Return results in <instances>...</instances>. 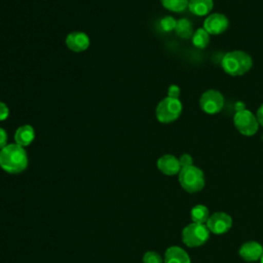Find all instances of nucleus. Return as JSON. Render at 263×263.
<instances>
[{
  "label": "nucleus",
  "mask_w": 263,
  "mask_h": 263,
  "mask_svg": "<svg viewBox=\"0 0 263 263\" xmlns=\"http://www.w3.org/2000/svg\"><path fill=\"white\" fill-rule=\"evenodd\" d=\"M0 166L8 174H20L28 166V155L24 147L8 144L0 150Z\"/></svg>",
  "instance_id": "f257e3e1"
},
{
  "label": "nucleus",
  "mask_w": 263,
  "mask_h": 263,
  "mask_svg": "<svg viewBox=\"0 0 263 263\" xmlns=\"http://www.w3.org/2000/svg\"><path fill=\"white\" fill-rule=\"evenodd\" d=\"M252 58L242 50H233L227 52L223 59L221 66L223 70L231 76H240L250 71L252 68Z\"/></svg>",
  "instance_id": "f03ea898"
},
{
  "label": "nucleus",
  "mask_w": 263,
  "mask_h": 263,
  "mask_svg": "<svg viewBox=\"0 0 263 263\" xmlns=\"http://www.w3.org/2000/svg\"><path fill=\"white\" fill-rule=\"evenodd\" d=\"M178 175L180 185L185 191L189 193L198 192L204 186V175L202 171L197 166L190 165L182 167Z\"/></svg>",
  "instance_id": "7ed1b4c3"
},
{
  "label": "nucleus",
  "mask_w": 263,
  "mask_h": 263,
  "mask_svg": "<svg viewBox=\"0 0 263 263\" xmlns=\"http://www.w3.org/2000/svg\"><path fill=\"white\" fill-rule=\"evenodd\" d=\"M182 109V103L179 99L166 97L156 107V118L161 123H171L179 118Z\"/></svg>",
  "instance_id": "20e7f679"
},
{
  "label": "nucleus",
  "mask_w": 263,
  "mask_h": 263,
  "mask_svg": "<svg viewBox=\"0 0 263 263\" xmlns=\"http://www.w3.org/2000/svg\"><path fill=\"white\" fill-rule=\"evenodd\" d=\"M210 237V230L205 224L191 223L187 225L182 231L183 242L190 248L200 247L208 241Z\"/></svg>",
  "instance_id": "39448f33"
},
{
  "label": "nucleus",
  "mask_w": 263,
  "mask_h": 263,
  "mask_svg": "<svg viewBox=\"0 0 263 263\" xmlns=\"http://www.w3.org/2000/svg\"><path fill=\"white\" fill-rule=\"evenodd\" d=\"M233 122L236 129L241 135L248 137L255 135L259 128L257 117H255V115L247 109L236 112L233 117Z\"/></svg>",
  "instance_id": "423d86ee"
},
{
  "label": "nucleus",
  "mask_w": 263,
  "mask_h": 263,
  "mask_svg": "<svg viewBox=\"0 0 263 263\" xmlns=\"http://www.w3.org/2000/svg\"><path fill=\"white\" fill-rule=\"evenodd\" d=\"M224 105V98L222 93L215 89L204 91L199 99V106L201 110L208 114L219 113Z\"/></svg>",
  "instance_id": "0eeeda50"
},
{
  "label": "nucleus",
  "mask_w": 263,
  "mask_h": 263,
  "mask_svg": "<svg viewBox=\"0 0 263 263\" xmlns=\"http://www.w3.org/2000/svg\"><path fill=\"white\" fill-rule=\"evenodd\" d=\"M206 227L214 234H224L232 226V218L224 212H216L210 216Z\"/></svg>",
  "instance_id": "6e6552de"
},
{
  "label": "nucleus",
  "mask_w": 263,
  "mask_h": 263,
  "mask_svg": "<svg viewBox=\"0 0 263 263\" xmlns=\"http://www.w3.org/2000/svg\"><path fill=\"white\" fill-rule=\"evenodd\" d=\"M228 18L222 13H213L209 15L203 22V29L212 35H219L224 33L228 28Z\"/></svg>",
  "instance_id": "1a4fd4ad"
},
{
  "label": "nucleus",
  "mask_w": 263,
  "mask_h": 263,
  "mask_svg": "<svg viewBox=\"0 0 263 263\" xmlns=\"http://www.w3.org/2000/svg\"><path fill=\"white\" fill-rule=\"evenodd\" d=\"M89 44V37L83 32H72L66 37L67 47L75 52H80L87 49Z\"/></svg>",
  "instance_id": "9d476101"
},
{
  "label": "nucleus",
  "mask_w": 263,
  "mask_h": 263,
  "mask_svg": "<svg viewBox=\"0 0 263 263\" xmlns=\"http://www.w3.org/2000/svg\"><path fill=\"white\" fill-rule=\"evenodd\" d=\"M157 167L162 174L166 176L177 175L181 171L179 159L172 154H165L159 157L157 160Z\"/></svg>",
  "instance_id": "9b49d317"
},
{
  "label": "nucleus",
  "mask_w": 263,
  "mask_h": 263,
  "mask_svg": "<svg viewBox=\"0 0 263 263\" xmlns=\"http://www.w3.org/2000/svg\"><path fill=\"white\" fill-rule=\"evenodd\" d=\"M238 253L245 261L253 262L261 259L263 254V247L257 241H248L240 247Z\"/></svg>",
  "instance_id": "f8f14e48"
},
{
  "label": "nucleus",
  "mask_w": 263,
  "mask_h": 263,
  "mask_svg": "<svg viewBox=\"0 0 263 263\" xmlns=\"http://www.w3.org/2000/svg\"><path fill=\"white\" fill-rule=\"evenodd\" d=\"M164 263H191V260L185 250L173 246L165 251Z\"/></svg>",
  "instance_id": "ddd939ff"
},
{
  "label": "nucleus",
  "mask_w": 263,
  "mask_h": 263,
  "mask_svg": "<svg viewBox=\"0 0 263 263\" xmlns=\"http://www.w3.org/2000/svg\"><path fill=\"white\" fill-rule=\"evenodd\" d=\"M34 138H35L34 128L29 124H25V125L20 126L16 129L15 134H14L15 144H17L22 147L29 146L33 142Z\"/></svg>",
  "instance_id": "4468645a"
},
{
  "label": "nucleus",
  "mask_w": 263,
  "mask_h": 263,
  "mask_svg": "<svg viewBox=\"0 0 263 263\" xmlns=\"http://www.w3.org/2000/svg\"><path fill=\"white\" fill-rule=\"evenodd\" d=\"M213 0H189L188 8L195 15H205L213 9Z\"/></svg>",
  "instance_id": "2eb2a0df"
},
{
  "label": "nucleus",
  "mask_w": 263,
  "mask_h": 263,
  "mask_svg": "<svg viewBox=\"0 0 263 263\" xmlns=\"http://www.w3.org/2000/svg\"><path fill=\"white\" fill-rule=\"evenodd\" d=\"M210 216L211 215L209 209L203 204H196L191 210V220L193 221V223L206 224Z\"/></svg>",
  "instance_id": "dca6fc26"
},
{
  "label": "nucleus",
  "mask_w": 263,
  "mask_h": 263,
  "mask_svg": "<svg viewBox=\"0 0 263 263\" xmlns=\"http://www.w3.org/2000/svg\"><path fill=\"white\" fill-rule=\"evenodd\" d=\"M175 32L178 37L183 39H188L190 37L192 38V35L194 33L192 24L187 18H180L179 21H177Z\"/></svg>",
  "instance_id": "f3484780"
},
{
  "label": "nucleus",
  "mask_w": 263,
  "mask_h": 263,
  "mask_svg": "<svg viewBox=\"0 0 263 263\" xmlns=\"http://www.w3.org/2000/svg\"><path fill=\"white\" fill-rule=\"evenodd\" d=\"M210 42V34L203 29H197L192 35V43L197 48H205Z\"/></svg>",
  "instance_id": "a211bd4d"
},
{
  "label": "nucleus",
  "mask_w": 263,
  "mask_h": 263,
  "mask_svg": "<svg viewBox=\"0 0 263 263\" xmlns=\"http://www.w3.org/2000/svg\"><path fill=\"white\" fill-rule=\"evenodd\" d=\"M162 6L174 12L184 11L189 4V0H160Z\"/></svg>",
  "instance_id": "6ab92c4d"
},
{
  "label": "nucleus",
  "mask_w": 263,
  "mask_h": 263,
  "mask_svg": "<svg viewBox=\"0 0 263 263\" xmlns=\"http://www.w3.org/2000/svg\"><path fill=\"white\" fill-rule=\"evenodd\" d=\"M161 29L165 32H171L176 29L177 21L173 16H165L160 21Z\"/></svg>",
  "instance_id": "aec40b11"
},
{
  "label": "nucleus",
  "mask_w": 263,
  "mask_h": 263,
  "mask_svg": "<svg viewBox=\"0 0 263 263\" xmlns=\"http://www.w3.org/2000/svg\"><path fill=\"white\" fill-rule=\"evenodd\" d=\"M143 263H163L160 255L154 251L146 252L143 256Z\"/></svg>",
  "instance_id": "412c9836"
},
{
  "label": "nucleus",
  "mask_w": 263,
  "mask_h": 263,
  "mask_svg": "<svg viewBox=\"0 0 263 263\" xmlns=\"http://www.w3.org/2000/svg\"><path fill=\"white\" fill-rule=\"evenodd\" d=\"M179 162H180L181 168H182V167H186V166L193 165V159H192L191 155H189V154H187V153L181 155V157L179 158Z\"/></svg>",
  "instance_id": "4be33fe9"
},
{
  "label": "nucleus",
  "mask_w": 263,
  "mask_h": 263,
  "mask_svg": "<svg viewBox=\"0 0 263 263\" xmlns=\"http://www.w3.org/2000/svg\"><path fill=\"white\" fill-rule=\"evenodd\" d=\"M180 92H181L180 87L176 84H172L167 89V97L173 98V99H179Z\"/></svg>",
  "instance_id": "5701e85b"
},
{
  "label": "nucleus",
  "mask_w": 263,
  "mask_h": 263,
  "mask_svg": "<svg viewBox=\"0 0 263 263\" xmlns=\"http://www.w3.org/2000/svg\"><path fill=\"white\" fill-rule=\"evenodd\" d=\"M9 115V109L5 103L0 101V121L5 120Z\"/></svg>",
  "instance_id": "b1692460"
},
{
  "label": "nucleus",
  "mask_w": 263,
  "mask_h": 263,
  "mask_svg": "<svg viewBox=\"0 0 263 263\" xmlns=\"http://www.w3.org/2000/svg\"><path fill=\"white\" fill-rule=\"evenodd\" d=\"M7 145V133L0 127V150H2Z\"/></svg>",
  "instance_id": "393cba45"
},
{
  "label": "nucleus",
  "mask_w": 263,
  "mask_h": 263,
  "mask_svg": "<svg viewBox=\"0 0 263 263\" xmlns=\"http://www.w3.org/2000/svg\"><path fill=\"white\" fill-rule=\"evenodd\" d=\"M256 117H257V120H258L259 124L263 126V104L259 107V109L257 111V116Z\"/></svg>",
  "instance_id": "a878e982"
},
{
  "label": "nucleus",
  "mask_w": 263,
  "mask_h": 263,
  "mask_svg": "<svg viewBox=\"0 0 263 263\" xmlns=\"http://www.w3.org/2000/svg\"><path fill=\"white\" fill-rule=\"evenodd\" d=\"M234 108H235V111H236V112H238V111H242V110H245V109H246V106H245V104H243L242 102H237V103L235 104Z\"/></svg>",
  "instance_id": "bb28decb"
},
{
  "label": "nucleus",
  "mask_w": 263,
  "mask_h": 263,
  "mask_svg": "<svg viewBox=\"0 0 263 263\" xmlns=\"http://www.w3.org/2000/svg\"><path fill=\"white\" fill-rule=\"evenodd\" d=\"M260 263H263V254L261 256V259H260Z\"/></svg>",
  "instance_id": "cd10ccee"
},
{
  "label": "nucleus",
  "mask_w": 263,
  "mask_h": 263,
  "mask_svg": "<svg viewBox=\"0 0 263 263\" xmlns=\"http://www.w3.org/2000/svg\"><path fill=\"white\" fill-rule=\"evenodd\" d=\"M262 140H263V136H262Z\"/></svg>",
  "instance_id": "c85d7f7f"
}]
</instances>
